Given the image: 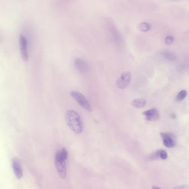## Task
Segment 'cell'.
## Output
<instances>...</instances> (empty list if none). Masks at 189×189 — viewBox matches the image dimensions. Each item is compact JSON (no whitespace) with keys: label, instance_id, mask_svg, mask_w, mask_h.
I'll return each mask as SVG.
<instances>
[{"label":"cell","instance_id":"4fadbf2b","mask_svg":"<svg viewBox=\"0 0 189 189\" xmlns=\"http://www.w3.org/2000/svg\"><path fill=\"white\" fill-rule=\"evenodd\" d=\"M163 56L165 59L169 60H174L176 59V57L175 55H173L171 52H164Z\"/></svg>","mask_w":189,"mask_h":189},{"label":"cell","instance_id":"52a82bcc","mask_svg":"<svg viewBox=\"0 0 189 189\" xmlns=\"http://www.w3.org/2000/svg\"><path fill=\"white\" fill-rule=\"evenodd\" d=\"M74 65L75 68L82 74H86L89 72L90 67L88 63L85 60L77 58L75 60Z\"/></svg>","mask_w":189,"mask_h":189},{"label":"cell","instance_id":"ac0fdd59","mask_svg":"<svg viewBox=\"0 0 189 189\" xmlns=\"http://www.w3.org/2000/svg\"><path fill=\"white\" fill-rule=\"evenodd\" d=\"M152 189H160L159 188L156 186H152Z\"/></svg>","mask_w":189,"mask_h":189},{"label":"cell","instance_id":"5b68a950","mask_svg":"<svg viewBox=\"0 0 189 189\" xmlns=\"http://www.w3.org/2000/svg\"><path fill=\"white\" fill-rule=\"evenodd\" d=\"M160 134L163 139V144L167 148H173L176 145L174 134L170 132H160Z\"/></svg>","mask_w":189,"mask_h":189},{"label":"cell","instance_id":"8fae6325","mask_svg":"<svg viewBox=\"0 0 189 189\" xmlns=\"http://www.w3.org/2000/svg\"><path fill=\"white\" fill-rule=\"evenodd\" d=\"M139 30L143 32H147L151 30L152 26L148 22H142L139 24Z\"/></svg>","mask_w":189,"mask_h":189},{"label":"cell","instance_id":"7a4b0ae2","mask_svg":"<svg viewBox=\"0 0 189 189\" xmlns=\"http://www.w3.org/2000/svg\"><path fill=\"white\" fill-rule=\"evenodd\" d=\"M68 156L67 149L63 148L58 150L55 156V164L60 177L65 179L67 178L66 161Z\"/></svg>","mask_w":189,"mask_h":189},{"label":"cell","instance_id":"7c38bea8","mask_svg":"<svg viewBox=\"0 0 189 189\" xmlns=\"http://www.w3.org/2000/svg\"><path fill=\"white\" fill-rule=\"evenodd\" d=\"M187 95V92L186 90H182L180 93H179L176 98V100L178 102H180L184 100V99L185 98L186 96Z\"/></svg>","mask_w":189,"mask_h":189},{"label":"cell","instance_id":"6da1fadb","mask_svg":"<svg viewBox=\"0 0 189 189\" xmlns=\"http://www.w3.org/2000/svg\"><path fill=\"white\" fill-rule=\"evenodd\" d=\"M67 125L75 133H82L84 130V123L80 116L78 112L73 110L67 111L65 113Z\"/></svg>","mask_w":189,"mask_h":189},{"label":"cell","instance_id":"ba28073f","mask_svg":"<svg viewBox=\"0 0 189 189\" xmlns=\"http://www.w3.org/2000/svg\"><path fill=\"white\" fill-rule=\"evenodd\" d=\"M143 114L145 116V119L148 121L154 122L158 120L160 118L159 111L156 108H152L145 111Z\"/></svg>","mask_w":189,"mask_h":189},{"label":"cell","instance_id":"277c9868","mask_svg":"<svg viewBox=\"0 0 189 189\" xmlns=\"http://www.w3.org/2000/svg\"><path fill=\"white\" fill-rule=\"evenodd\" d=\"M132 75L128 71L123 73L116 81V86L120 89H125L130 85L131 82Z\"/></svg>","mask_w":189,"mask_h":189},{"label":"cell","instance_id":"e0dca14e","mask_svg":"<svg viewBox=\"0 0 189 189\" xmlns=\"http://www.w3.org/2000/svg\"><path fill=\"white\" fill-rule=\"evenodd\" d=\"M173 189H189V187L188 185H179L175 187Z\"/></svg>","mask_w":189,"mask_h":189},{"label":"cell","instance_id":"8992f818","mask_svg":"<svg viewBox=\"0 0 189 189\" xmlns=\"http://www.w3.org/2000/svg\"><path fill=\"white\" fill-rule=\"evenodd\" d=\"M19 45L21 57L24 62H27L29 59L28 44L26 38L23 35H20L19 36Z\"/></svg>","mask_w":189,"mask_h":189},{"label":"cell","instance_id":"9a60e30c","mask_svg":"<svg viewBox=\"0 0 189 189\" xmlns=\"http://www.w3.org/2000/svg\"><path fill=\"white\" fill-rule=\"evenodd\" d=\"M174 41V38L172 36H168L167 37L165 38V42L167 45H171L173 42Z\"/></svg>","mask_w":189,"mask_h":189},{"label":"cell","instance_id":"5bb4252c","mask_svg":"<svg viewBox=\"0 0 189 189\" xmlns=\"http://www.w3.org/2000/svg\"><path fill=\"white\" fill-rule=\"evenodd\" d=\"M160 150H158L156 152L153 153L150 156V159L152 160L158 159L160 158L159 157Z\"/></svg>","mask_w":189,"mask_h":189},{"label":"cell","instance_id":"3957f363","mask_svg":"<svg viewBox=\"0 0 189 189\" xmlns=\"http://www.w3.org/2000/svg\"><path fill=\"white\" fill-rule=\"evenodd\" d=\"M71 96L74 99V100L78 103L81 107L86 111L91 112L93 111L92 106L89 101L82 93L77 91H71Z\"/></svg>","mask_w":189,"mask_h":189},{"label":"cell","instance_id":"2e32d148","mask_svg":"<svg viewBox=\"0 0 189 189\" xmlns=\"http://www.w3.org/2000/svg\"><path fill=\"white\" fill-rule=\"evenodd\" d=\"M159 157L161 159H167L168 158V154L167 152L164 150H160Z\"/></svg>","mask_w":189,"mask_h":189},{"label":"cell","instance_id":"30bf717a","mask_svg":"<svg viewBox=\"0 0 189 189\" xmlns=\"http://www.w3.org/2000/svg\"><path fill=\"white\" fill-rule=\"evenodd\" d=\"M147 101L144 99H136L132 101L131 104L134 107L142 108L145 107Z\"/></svg>","mask_w":189,"mask_h":189},{"label":"cell","instance_id":"9c48e42d","mask_svg":"<svg viewBox=\"0 0 189 189\" xmlns=\"http://www.w3.org/2000/svg\"><path fill=\"white\" fill-rule=\"evenodd\" d=\"M12 167L16 177L18 179L22 177L23 170L20 161L17 158H14L12 161Z\"/></svg>","mask_w":189,"mask_h":189}]
</instances>
